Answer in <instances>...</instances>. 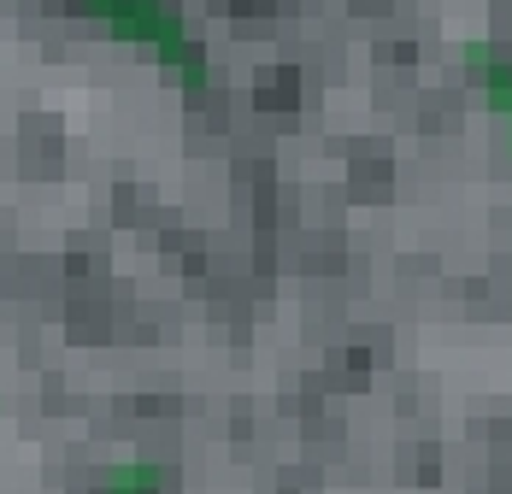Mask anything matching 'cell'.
<instances>
[{
    "mask_svg": "<svg viewBox=\"0 0 512 494\" xmlns=\"http://www.w3.org/2000/svg\"><path fill=\"white\" fill-rule=\"evenodd\" d=\"M89 18H101L112 36H124V42H142V48L154 53L159 65H171L189 89H206V53L201 42L183 30V18L171 12V6H159V0H77Z\"/></svg>",
    "mask_w": 512,
    "mask_h": 494,
    "instance_id": "6da1fadb",
    "label": "cell"
},
{
    "mask_svg": "<svg viewBox=\"0 0 512 494\" xmlns=\"http://www.w3.org/2000/svg\"><path fill=\"white\" fill-rule=\"evenodd\" d=\"M460 59H465V71L477 77V89H483V100L495 106V118H507V148H512V59L495 42H465L460 48Z\"/></svg>",
    "mask_w": 512,
    "mask_h": 494,
    "instance_id": "7a4b0ae2",
    "label": "cell"
}]
</instances>
